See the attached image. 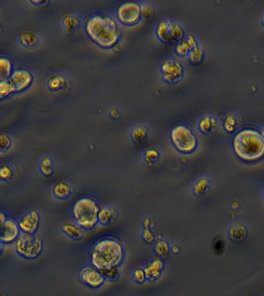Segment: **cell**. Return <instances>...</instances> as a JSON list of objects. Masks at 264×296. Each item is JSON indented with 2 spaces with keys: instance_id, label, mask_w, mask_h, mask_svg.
Here are the masks:
<instances>
[{
  "instance_id": "obj_22",
  "label": "cell",
  "mask_w": 264,
  "mask_h": 296,
  "mask_svg": "<svg viewBox=\"0 0 264 296\" xmlns=\"http://www.w3.org/2000/svg\"><path fill=\"white\" fill-rule=\"evenodd\" d=\"M149 128L146 123H135L130 129V137L135 143H142L147 139Z\"/></svg>"
},
{
  "instance_id": "obj_26",
  "label": "cell",
  "mask_w": 264,
  "mask_h": 296,
  "mask_svg": "<svg viewBox=\"0 0 264 296\" xmlns=\"http://www.w3.org/2000/svg\"><path fill=\"white\" fill-rule=\"evenodd\" d=\"M161 157L159 148L155 145H149L142 151V160L148 166H151Z\"/></svg>"
},
{
  "instance_id": "obj_8",
  "label": "cell",
  "mask_w": 264,
  "mask_h": 296,
  "mask_svg": "<svg viewBox=\"0 0 264 296\" xmlns=\"http://www.w3.org/2000/svg\"><path fill=\"white\" fill-rule=\"evenodd\" d=\"M160 74L166 83H179L184 76L185 67L176 57H165L160 63Z\"/></svg>"
},
{
  "instance_id": "obj_14",
  "label": "cell",
  "mask_w": 264,
  "mask_h": 296,
  "mask_svg": "<svg viewBox=\"0 0 264 296\" xmlns=\"http://www.w3.org/2000/svg\"><path fill=\"white\" fill-rule=\"evenodd\" d=\"M46 84L48 90L53 93L66 91L71 85L69 76L64 73L55 72L48 75L46 79Z\"/></svg>"
},
{
  "instance_id": "obj_20",
  "label": "cell",
  "mask_w": 264,
  "mask_h": 296,
  "mask_svg": "<svg viewBox=\"0 0 264 296\" xmlns=\"http://www.w3.org/2000/svg\"><path fill=\"white\" fill-rule=\"evenodd\" d=\"M61 230L66 236L73 240H80L83 236L84 230L74 221L65 220L61 224Z\"/></svg>"
},
{
  "instance_id": "obj_7",
  "label": "cell",
  "mask_w": 264,
  "mask_h": 296,
  "mask_svg": "<svg viewBox=\"0 0 264 296\" xmlns=\"http://www.w3.org/2000/svg\"><path fill=\"white\" fill-rule=\"evenodd\" d=\"M156 37L165 43H176L186 35L183 24L171 19L162 18L156 23Z\"/></svg>"
},
{
  "instance_id": "obj_45",
  "label": "cell",
  "mask_w": 264,
  "mask_h": 296,
  "mask_svg": "<svg viewBox=\"0 0 264 296\" xmlns=\"http://www.w3.org/2000/svg\"><path fill=\"white\" fill-rule=\"evenodd\" d=\"M261 134H262L263 137H264V130H263V131H261Z\"/></svg>"
},
{
  "instance_id": "obj_34",
  "label": "cell",
  "mask_w": 264,
  "mask_h": 296,
  "mask_svg": "<svg viewBox=\"0 0 264 296\" xmlns=\"http://www.w3.org/2000/svg\"><path fill=\"white\" fill-rule=\"evenodd\" d=\"M131 277L132 279L138 284L144 283L147 280L143 267L136 266L133 268L131 271Z\"/></svg>"
},
{
  "instance_id": "obj_27",
  "label": "cell",
  "mask_w": 264,
  "mask_h": 296,
  "mask_svg": "<svg viewBox=\"0 0 264 296\" xmlns=\"http://www.w3.org/2000/svg\"><path fill=\"white\" fill-rule=\"evenodd\" d=\"M170 242L164 237H156L153 242V249L156 256L161 258L166 257L170 253Z\"/></svg>"
},
{
  "instance_id": "obj_46",
  "label": "cell",
  "mask_w": 264,
  "mask_h": 296,
  "mask_svg": "<svg viewBox=\"0 0 264 296\" xmlns=\"http://www.w3.org/2000/svg\"><path fill=\"white\" fill-rule=\"evenodd\" d=\"M263 20H264V18H263Z\"/></svg>"
},
{
  "instance_id": "obj_15",
  "label": "cell",
  "mask_w": 264,
  "mask_h": 296,
  "mask_svg": "<svg viewBox=\"0 0 264 296\" xmlns=\"http://www.w3.org/2000/svg\"><path fill=\"white\" fill-rule=\"evenodd\" d=\"M20 234L17 222L13 219L7 218L0 227V241L3 244L15 242Z\"/></svg>"
},
{
  "instance_id": "obj_21",
  "label": "cell",
  "mask_w": 264,
  "mask_h": 296,
  "mask_svg": "<svg viewBox=\"0 0 264 296\" xmlns=\"http://www.w3.org/2000/svg\"><path fill=\"white\" fill-rule=\"evenodd\" d=\"M81 23L80 16L73 12H66L61 19L63 30L66 34H71L79 28Z\"/></svg>"
},
{
  "instance_id": "obj_40",
  "label": "cell",
  "mask_w": 264,
  "mask_h": 296,
  "mask_svg": "<svg viewBox=\"0 0 264 296\" xmlns=\"http://www.w3.org/2000/svg\"><path fill=\"white\" fill-rule=\"evenodd\" d=\"M109 113H110L111 116L113 118H118V117H120V115H121L120 110L117 107L114 106V105L111 106L110 108H109Z\"/></svg>"
},
{
  "instance_id": "obj_32",
  "label": "cell",
  "mask_w": 264,
  "mask_h": 296,
  "mask_svg": "<svg viewBox=\"0 0 264 296\" xmlns=\"http://www.w3.org/2000/svg\"><path fill=\"white\" fill-rule=\"evenodd\" d=\"M13 176V168L7 162H0V180L9 182Z\"/></svg>"
},
{
  "instance_id": "obj_6",
  "label": "cell",
  "mask_w": 264,
  "mask_h": 296,
  "mask_svg": "<svg viewBox=\"0 0 264 296\" xmlns=\"http://www.w3.org/2000/svg\"><path fill=\"white\" fill-rule=\"evenodd\" d=\"M14 242L17 254L24 259H36L43 249V239L38 234L20 232Z\"/></svg>"
},
{
  "instance_id": "obj_10",
  "label": "cell",
  "mask_w": 264,
  "mask_h": 296,
  "mask_svg": "<svg viewBox=\"0 0 264 296\" xmlns=\"http://www.w3.org/2000/svg\"><path fill=\"white\" fill-rule=\"evenodd\" d=\"M9 85L13 93H19L29 88L34 81V76L31 71L27 68L21 67L13 70L9 76Z\"/></svg>"
},
{
  "instance_id": "obj_30",
  "label": "cell",
  "mask_w": 264,
  "mask_h": 296,
  "mask_svg": "<svg viewBox=\"0 0 264 296\" xmlns=\"http://www.w3.org/2000/svg\"><path fill=\"white\" fill-rule=\"evenodd\" d=\"M101 273L103 275L105 280L115 281L118 279L121 274V264H117L109 268H104L100 270Z\"/></svg>"
},
{
  "instance_id": "obj_38",
  "label": "cell",
  "mask_w": 264,
  "mask_h": 296,
  "mask_svg": "<svg viewBox=\"0 0 264 296\" xmlns=\"http://www.w3.org/2000/svg\"><path fill=\"white\" fill-rule=\"evenodd\" d=\"M141 235H142V239L149 244L153 243L156 238L154 231L150 227H142Z\"/></svg>"
},
{
  "instance_id": "obj_5",
  "label": "cell",
  "mask_w": 264,
  "mask_h": 296,
  "mask_svg": "<svg viewBox=\"0 0 264 296\" xmlns=\"http://www.w3.org/2000/svg\"><path fill=\"white\" fill-rule=\"evenodd\" d=\"M169 138L174 148L183 154L193 153L199 143L195 131L187 123L182 122L171 127Z\"/></svg>"
},
{
  "instance_id": "obj_31",
  "label": "cell",
  "mask_w": 264,
  "mask_h": 296,
  "mask_svg": "<svg viewBox=\"0 0 264 296\" xmlns=\"http://www.w3.org/2000/svg\"><path fill=\"white\" fill-rule=\"evenodd\" d=\"M141 7V17L143 20H150L155 14V8L150 2H139Z\"/></svg>"
},
{
  "instance_id": "obj_39",
  "label": "cell",
  "mask_w": 264,
  "mask_h": 296,
  "mask_svg": "<svg viewBox=\"0 0 264 296\" xmlns=\"http://www.w3.org/2000/svg\"><path fill=\"white\" fill-rule=\"evenodd\" d=\"M142 227H150L154 229L155 227V221L149 215H145L142 219Z\"/></svg>"
},
{
  "instance_id": "obj_4",
  "label": "cell",
  "mask_w": 264,
  "mask_h": 296,
  "mask_svg": "<svg viewBox=\"0 0 264 296\" xmlns=\"http://www.w3.org/2000/svg\"><path fill=\"white\" fill-rule=\"evenodd\" d=\"M99 202L91 194H80L71 205V215L74 222L83 230L94 229L98 223Z\"/></svg>"
},
{
  "instance_id": "obj_16",
  "label": "cell",
  "mask_w": 264,
  "mask_h": 296,
  "mask_svg": "<svg viewBox=\"0 0 264 296\" xmlns=\"http://www.w3.org/2000/svg\"><path fill=\"white\" fill-rule=\"evenodd\" d=\"M75 187L71 182L64 179H60L54 182L52 186V194L56 199L60 201L67 200L72 195Z\"/></svg>"
},
{
  "instance_id": "obj_37",
  "label": "cell",
  "mask_w": 264,
  "mask_h": 296,
  "mask_svg": "<svg viewBox=\"0 0 264 296\" xmlns=\"http://www.w3.org/2000/svg\"><path fill=\"white\" fill-rule=\"evenodd\" d=\"M10 85L8 79H3L0 78V100L7 97L9 94H12Z\"/></svg>"
},
{
  "instance_id": "obj_9",
  "label": "cell",
  "mask_w": 264,
  "mask_h": 296,
  "mask_svg": "<svg viewBox=\"0 0 264 296\" xmlns=\"http://www.w3.org/2000/svg\"><path fill=\"white\" fill-rule=\"evenodd\" d=\"M116 16L120 23L126 26L136 24L142 19L140 3L135 1L121 2L116 9Z\"/></svg>"
},
{
  "instance_id": "obj_43",
  "label": "cell",
  "mask_w": 264,
  "mask_h": 296,
  "mask_svg": "<svg viewBox=\"0 0 264 296\" xmlns=\"http://www.w3.org/2000/svg\"><path fill=\"white\" fill-rule=\"evenodd\" d=\"M30 2L35 5H42L47 3L48 1H43V0H40V1H30Z\"/></svg>"
},
{
  "instance_id": "obj_13",
  "label": "cell",
  "mask_w": 264,
  "mask_h": 296,
  "mask_svg": "<svg viewBox=\"0 0 264 296\" xmlns=\"http://www.w3.org/2000/svg\"><path fill=\"white\" fill-rule=\"evenodd\" d=\"M165 262L163 258L154 256L148 260L143 266L146 273V279L149 281H156L161 278L165 269Z\"/></svg>"
},
{
  "instance_id": "obj_23",
  "label": "cell",
  "mask_w": 264,
  "mask_h": 296,
  "mask_svg": "<svg viewBox=\"0 0 264 296\" xmlns=\"http://www.w3.org/2000/svg\"><path fill=\"white\" fill-rule=\"evenodd\" d=\"M211 186L210 178L206 175L198 177L191 185V191L194 195L200 197L207 192Z\"/></svg>"
},
{
  "instance_id": "obj_42",
  "label": "cell",
  "mask_w": 264,
  "mask_h": 296,
  "mask_svg": "<svg viewBox=\"0 0 264 296\" xmlns=\"http://www.w3.org/2000/svg\"><path fill=\"white\" fill-rule=\"evenodd\" d=\"M7 219L5 216V213L2 212V211H0V227L3 224V222H5V219Z\"/></svg>"
},
{
  "instance_id": "obj_3",
  "label": "cell",
  "mask_w": 264,
  "mask_h": 296,
  "mask_svg": "<svg viewBox=\"0 0 264 296\" xmlns=\"http://www.w3.org/2000/svg\"><path fill=\"white\" fill-rule=\"evenodd\" d=\"M232 147L236 155L246 161H255L264 156V138L261 131L242 129L234 136Z\"/></svg>"
},
{
  "instance_id": "obj_35",
  "label": "cell",
  "mask_w": 264,
  "mask_h": 296,
  "mask_svg": "<svg viewBox=\"0 0 264 296\" xmlns=\"http://www.w3.org/2000/svg\"><path fill=\"white\" fill-rule=\"evenodd\" d=\"M236 123H237V121H236V116H234L233 114L229 113L224 117L223 125H224L226 131H228V132H232L234 129L236 128Z\"/></svg>"
},
{
  "instance_id": "obj_18",
  "label": "cell",
  "mask_w": 264,
  "mask_h": 296,
  "mask_svg": "<svg viewBox=\"0 0 264 296\" xmlns=\"http://www.w3.org/2000/svg\"><path fill=\"white\" fill-rule=\"evenodd\" d=\"M18 42L23 47L34 49L39 46L40 42L39 36L31 30H21L17 37Z\"/></svg>"
},
{
  "instance_id": "obj_25",
  "label": "cell",
  "mask_w": 264,
  "mask_h": 296,
  "mask_svg": "<svg viewBox=\"0 0 264 296\" xmlns=\"http://www.w3.org/2000/svg\"><path fill=\"white\" fill-rule=\"evenodd\" d=\"M217 126V118L213 114L205 113L199 117L197 122V127L201 132L209 133L216 129Z\"/></svg>"
},
{
  "instance_id": "obj_33",
  "label": "cell",
  "mask_w": 264,
  "mask_h": 296,
  "mask_svg": "<svg viewBox=\"0 0 264 296\" xmlns=\"http://www.w3.org/2000/svg\"><path fill=\"white\" fill-rule=\"evenodd\" d=\"M204 57V49L200 45L197 44L190 50L187 55L189 60L192 63H198L202 60Z\"/></svg>"
},
{
  "instance_id": "obj_36",
  "label": "cell",
  "mask_w": 264,
  "mask_h": 296,
  "mask_svg": "<svg viewBox=\"0 0 264 296\" xmlns=\"http://www.w3.org/2000/svg\"><path fill=\"white\" fill-rule=\"evenodd\" d=\"M13 144L10 136L5 133H0V153L7 150Z\"/></svg>"
},
{
  "instance_id": "obj_29",
  "label": "cell",
  "mask_w": 264,
  "mask_h": 296,
  "mask_svg": "<svg viewBox=\"0 0 264 296\" xmlns=\"http://www.w3.org/2000/svg\"><path fill=\"white\" fill-rule=\"evenodd\" d=\"M13 71V64L10 59L5 55H0V78L9 79Z\"/></svg>"
},
{
  "instance_id": "obj_1",
  "label": "cell",
  "mask_w": 264,
  "mask_h": 296,
  "mask_svg": "<svg viewBox=\"0 0 264 296\" xmlns=\"http://www.w3.org/2000/svg\"><path fill=\"white\" fill-rule=\"evenodd\" d=\"M86 34L98 46L112 48L118 43L121 37L116 20L105 12H92L84 20Z\"/></svg>"
},
{
  "instance_id": "obj_11",
  "label": "cell",
  "mask_w": 264,
  "mask_h": 296,
  "mask_svg": "<svg viewBox=\"0 0 264 296\" xmlns=\"http://www.w3.org/2000/svg\"><path fill=\"white\" fill-rule=\"evenodd\" d=\"M79 279L84 285L92 289L101 287L106 281L100 270L91 264H86L80 268Z\"/></svg>"
},
{
  "instance_id": "obj_12",
  "label": "cell",
  "mask_w": 264,
  "mask_h": 296,
  "mask_svg": "<svg viewBox=\"0 0 264 296\" xmlns=\"http://www.w3.org/2000/svg\"><path fill=\"white\" fill-rule=\"evenodd\" d=\"M40 223V215L38 210H28L21 215L17 221L18 226L21 232L36 234Z\"/></svg>"
},
{
  "instance_id": "obj_19",
  "label": "cell",
  "mask_w": 264,
  "mask_h": 296,
  "mask_svg": "<svg viewBox=\"0 0 264 296\" xmlns=\"http://www.w3.org/2000/svg\"><path fill=\"white\" fill-rule=\"evenodd\" d=\"M118 217L117 208L113 205H102L98 213V223L102 225H109L115 222Z\"/></svg>"
},
{
  "instance_id": "obj_24",
  "label": "cell",
  "mask_w": 264,
  "mask_h": 296,
  "mask_svg": "<svg viewBox=\"0 0 264 296\" xmlns=\"http://www.w3.org/2000/svg\"><path fill=\"white\" fill-rule=\"evenodd\" d=\"M38 169L41 175L44 177H50L55 171V163L50 154H43L38 163Z\"/></svg>"
},
{
  "instance_id": "obj_17",
  "label": "cell",
  "mask_w": 264,
  "mask_h": 296,
  "mask_svg": "<svg viewBox=\"0 0 264 296\" xmlns=\"http://www.w3.org/2000/svg\"><path fill=\"white\" fill-rule=\"evenodd\" d=\"M197 44L198 42L195 36L191 34H186L180 40L175 43V53L179 57H187L190 50Z\"/></svg>"
},
{
  "instance_id": "obj_41",
  "label": "cell",
  "mask_w": 264,
  "mask_h": 296,
  "mask_svg": "<svg viewBox=\"0 0 264 296\" xmlns=\"http://www.w3.org/2000/svg\"><path fill=\"white\" fill-rule=\"evenodd\" d=\"M181 251V248L179 244L176 242H172L170 245V252L173 254H179V252Z\"/></svg>"
},
{
  "instance_id": "obj_44",
  "label": "cell",
  "mask_w": 264,
  "mask_h": 296,
  "mask_svg": "<svg viewBox=\"0 0 264 296\" xmlns=\"http://www.w3.org/2000/svg\"><path fill=\"white\" fill-rule=\"evenodd\" d=\"M2 249H3V243L0 241V252H2Z\"/></svg>"
},
{
  "instance_id": "obj_2",
  "label": "cell",
  "mask_w": 264,
  "mask_h": 296,
  "mask_svg": "<svg viewBox=\"0 0 264 296\" xmlns=\"http://www.w3.org/2000/svg\"><path fill=\"white\" fill-rule=\"evenodd\" d=\"M124 258V245L115 237L98 238L89 251L90 264L99 270L121 264Z\"/></svg>"
},
{
  "instance_id": "obj_28",
  "label": "cell",
  "mask_w": 264,
  "mask_h": 296,
  "mask_svg": "<svg viewBox=\"0 0 264 296\" xmlns=\"http://www.w3.org/2000/svg\"><path fill=\"white\" fill-rule=\"evenodd\" d=\"M247 229L243 222H234L229 226V235L234 241H241L247 236Z\"/></svg>"
}]
</instances>
